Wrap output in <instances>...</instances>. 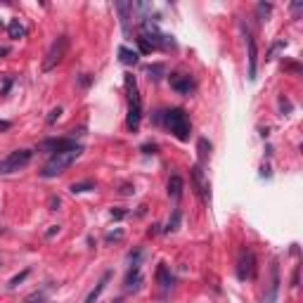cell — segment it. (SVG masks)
<instances>
[{"label":"cell","mask_w":303,"mask_h":303,"mask_svg":"<svg viewBox=\"0 0 303 303\" xmlns=\"http://www.w3.org/2000/svg\"><path fill=\"white\" fill-rule=\"evenodd\" d=\"M182 190H185L182 178H180V175H171V180H168V197L178 201V199L182 197Z\"/></svg>","instance_id":"e0dca14e"},{"label":"cell","mask_w":303,"mask_h":303,"mask_svg":"<svg viewBox=\"0 0 303 303\" xmlns=\"http://www.w3.org/2000/svg\"><path fill=\"white\" fill-rule=\"evenodd\" d=\"M142 152L145 154H156V145H142Z\"/></svg>","instance_id":"f546056e"},{"label":"cell","mask_w":303,"mask_h":303,"mask_svg":"<svg viewBox=\"0 0 303 303\" xmlns=\"http://www.w3.org/2000/svg\"><path fill=\"white\" fill-rule=\"evenodd\" d=\"M81 154H83V145H74L71 150L52 154L50 161L45 164V168L41 171V178H57V175H62L71 164H76V159H78Z\"/></svg>","instance_id":"6da1fadb"},{"label":"cell","mask_w":303,"mask_h":303,"mask_svg":"<svg viewBox=\"0 0 303 303\" xmlns=\"http://www.w3.org/2000/svg\"><path fill=\"white\" fill-rule=\"evenodd\" d=\"M270 10H273L270 2H260L258 5V15H270Z\"/></svg>","instance_id":"83f0119b"},{"label":"cell","mask_w":303,"mask_h":303,"mask_svg":"<svg viewBox=\"0 0 303 303\" xmlns=\"http://www.w3.org/2000/svg\"><path fill=\"white\" fill-rule=\"evenodd\" d=\"M119 239H123V230H116V232L107 235V242H119Z\"/></svg>","instance_id":"4316f807"},{"label":"cell","mask_w":303,"mask_h":303,"mask_svg":"<svg viewBox=\"0 0 303 303\" xmlns=\"http://www.w3.org/2000/svg\"><path fill=\"white\" fill-rule=\"evenodd\" d=\"M74 145H78L74 137H47V140H43L38 145V150L47 152V154H60V152H64V150H71Z\"/></svg>","instance_id":"52a82bcc"},{"label":"cell","mask_w":303,"mask_h":303,"mask_svg":"<svg viewBox=\"0 0 303 303\" xmlns=\"http://www.w3.org/2000/svg\"><path fill=\"white\" fill-rule=\"evenodd\" d=\"M7 33H10V38H22L24 33H26V29H24V24L19 19H12V22L7 24Z\"/></svg>","instance_id":"ac0fdd59"},{"label":"cell","mask_w":303,"mask_h":303,"mask_svg":"<svg viewBox=\"0 0 303 303\" xmlns=\"http://www.w3.org/2000/svg\"><path fill=\"white\" fill-rule=\"evenodd\" d=\"M29 273H31V270H29V268H26V270H22V273H19V275H15V277H12V280L7 282V289H17V287H19V284H22V282L26 280V277H29Z\"/></svg>","instance_id":"44dd1931"},{"label":"cell","mask_w":303,"mask_h":303,"mask_svg":"<svg viewBox=\"0 0 303 303\" xmlns=\"http://www.w3.org/2000/svg\"><path fill=\"white\" fill-rule=\"evenodd\" d=\"M116 12L121 15V26H123V31L128 33V19H130V12H133V2H128V0L116 2Z\"/></svg>","instance_id":"2e32d148"},{"label":"cell","mask_w":303,"mask_h":303,"mask_svg":"<svg viewBox=\"0 0 303 303\" xmlns=\"http://www.w3.org/2000/svg\"><path fill=\"white\" fill-rule=\"evenodd\" d=\"M126 90H128V123L130 130L140 128V121H142V97H140V90L135 83V76H126Z\"/></svg>","instance_id":"3957f363"},{"label":"cell","mask_w":303,"mask_h":303,"mask_svg":"<svg viewBox=\"0 0 303 303\" xmlns=\"http://www.w3.org/2000/svg\"><path fill=\"white\" fill-rule=\"evenodd\" d=\"M137 45H140V52H145V55H150V52H154L152 50V45L145 41V38H137Z\"/></svg>","instance_id":"484cf974"},{"label":"cell","mask_w":303,"mask_h":303,"mask_svg":"<svg viewBox=\"0 0 303 303\" xmlns=\"http://www.w3.org/2000/svg\"><path fill=\"white\" fill-rule=\"evenodd\" d=\"M90 190H95V182H90V180H86V182H74V185H71V192H74V195L90 192Z\"/></svg>","instance_id":"ffe728a7"},{"label":"cell","mask_w":303,"mask_h":303,"mask_svg":"<svg viewBox=\"0 0 303 303\" xmlns=\"http://www.w3.org/2000/svg\"><path fill=\"white\" fill-rule=\"evenodd\" d=\"M192 180H195V187L199 197L204 199V201H209L211 199V185H209V180H206V175H204V168H201V164H195L192 166Z\"/></svg>","instance_id":"9c48e42d"},{"label":"cell","mask_w":303,"mask_h":303,"mask_svg":"<svg viewBox=\"0 0 303 303\" xmlns=\"http://www.w3.org/2000/svg\"><path fill=\"white\" fill-rule=\"evenodd\" d=\"M55 232H60V225H52V227H50V230H47V237H52V235H55Z\"/></svg>","instance_id":"d6a6232c"},{"label":"cell","mask_w":303,"mask_h":303,"mask_svg":"<svg viewBox=\"0 0 303 303\" xmlns=\"http://www.w3.org/2000/svg\"><path fill=\"white\" fill-rule=\"evenodd\" d=\"M237 277L242 282L254 280V277H256V256H254V251H251V249H242V254H239Z\"/></svg>","instance_id":"8992f818"},{"label":"cell","mask_w":303,"mask_h":303,"mask_svg":"<svg viewBox=\"0 0 303 303\" xmlns=\"http://www.w3.org/2000/svg\"><path fill=\"white\" fill-rule=\"evenodd\" d=\"M299 275H301V273H299V268H296V270H294V277H291V287H299Z\"/></svg>","instance_id":"4dcf8cb0"},{"label":"cell","mask_w":303,"mask_h":303,"mask_svg":"<svg viewBox=\"0 0 303 303\" xmlns=\"http://www.w3.org/2000/svg\"><path fill=\"white\" fill-rule=\"evenodd\" d=\"M7 52H10V47H5V45H0V57H5Z\"/></svg>","instance_id":"836d02e7"},{"label":"cell","mask_w":303,"mask_h":303,"mask_svg":"<svg viewBox=\"0 0 303 303\" xmlns=\"http://www.w3.org/2000/svg\"><path fill=\"white\" fill-rule=\"evenodd\" d=\"M168 83L173 88L175 92H180V95H192L195 92V78L192 76H187V74H171L168 76Z\"/></svg>","instance_id":"ba28073f"},{"label":"cell","mask_w":303,"mask_h":303,"mask_svg":"<svg viewBox=\"0 0 303 303\" xmlns=\"http://www.w3.org/2000/svg\"><path fill=\"white\" fill-rule=\"evenodd\" d=\"M111 216L116 218V220H121V218L128 216V211H123V209H116V211H111Z\"/></svg>","instance_id":"f1b7e54d"},{"label":"cell","mask_w":303,"mask_h":303,"mask_svg":"<svg viewBox=\"0 0 303 303\" xmlns=\"http://www.w3.org/2000/svg\"><path fill=\"white\" fill-rule=\"evenodd\" d=\"M119 60L126 66H135L140 62V52H135V50H130L126 45H121V47H119Z\"/></svg>","instance_id":"9a60e30c"},{"label":"cell","mask_w":303,"mask_h":303,"mask_svg":"<svg viewBox=\"0 0 303 303\" xmlns=\"http://www.w3.org/2000/svg\"><path fill=\"white\" fill-rule=\"evenodd\" d=\"M66 50H69V36H60L55 43L50 45V50H47V55H45L43 71H52V69L66 57Z\"/></svg>","instance_id":"5b68a950"},{"label":"cell","mask_w":303,"mask_h":303,"mask_svg":"<svg viewBox=\"0 0 303 303\" xmlns=\"http://www.w3.org/2000/svg\"><path fill=\"white\" fill-rule=\"evenodd\" d=\"M60 116H62V109H60V107H57V109H52V111H50V116L45 119V121H47V126H52V123H55V121H57Z\"/></svg>","instance_id":"d4e9b609"},{"label":"cell","mask_w":303,"mask_h":303,"mask_svg":"<svg viewBox=\"0 0 303 303\" xmlns=\"http://www.w3.org/2000/svg\"><path fill=\"white\" fill-rule=\"evenodd\" d=\"M180 209H173V216L168 218V223H166V227H164V232L166 235H171V232H175L178 227H180Z\"/></svg>","instance_id":"d6986e66"},{"label":"cell","mask_w":303,"mask_h":303,"mask_svg":"<svg viewBox=\"0 0 303 303\" xmlns=\"http://www.w3.org/2000/svg\"><path fill=\"white\" fill-rule=\"evenodd\" d=\"M246 47H249V78L256 81V71H258V47H256V41L254 36L246 31Z\"/></svg>","instance_id":"30bf717a"},{"label":"cell","mask_w":303,"mask_h":303,"mask_svg":"<svg viewBox=\"0 0 303 303\" xmlns=\"http://www.w3.org/2000/svg\"><path fill=\"white\" fill-rule=\"evenodd\" d=\"M123 284H126V291H137L142 287V270H140V265H130Z\"/></svg>","instance_id":"8fae6325"},{"label":"cell","mask_w":303,"mask_h":303,"mask_svg":"<svg viewBox=\"0 0 303 303\" xmlns=\"http://www.w3.org/2000/svg\"><path fill=\"white\" fill-rule=\"evenodd\" d=\"M41 303H50V301H41Z\"/></svg>","instance_id":"e575fe53"},{"label":"cell","mask_w":303,"mask_h":303,"mask_svg":"<svg viewBox=\"0 0 303 303\" xmlns=\"http://www.w3.org/2000/svg\"><path fill=\"white\" fill-rule=\"evenodd\" d=\"M164 123H166V128L171 130L180 142H187V140H190L192 123H190V116H187V111H185V109L175 107V109L164 111Z\"/></svg>","instance_id":"7a4b0ae2"},{"label":"cell","mask_w":303,"mask_h":303,"mask_svg":"<svg viewBox=\"0 0 303 303\" xmlns=\"http://www.w3.org/2000/svg\"><path fill=\"white\" fill-rule=\"evenodd\" d=\"M209 154H211V145H209V140H204V137H201V140H199V159H201V164L206 161V156H209Z\"/></svg>","instance_id":"7402d4cb"},{"label":"cell","mask_w":303,"mask_h":303,"mask_svg":"<svg viewBox=\"0 0 303 303\" xmlns=\"http://www.w3.org/2000/svg\"><path fill=\"white\" fill-rule=\"evenodd\" d=\"M33 159V152L31 150H15L10 152L5 159H0V175H10L22 171L24 166H29V161Z\"/></svg>","instance_id":"277c9868"},{"label":"cell","mask_w":303,"mask_h":303,"mask_svg":"<svg viewBox=\"0 0 303 303\" xmlns=\"http://www.w3.org/2000/svg\"><path fill=\"white\" fill-rule=\"evenodd\" d=\"M140 260H142V249H135V251H130V254H128V263H130V265H140Z\"/></svg>","instance_id":"cb8c5ba5"},{"label":"cell","mask_w":303,"mask_h":303,"mask_svg":"<svg viewBox=\"0 0 303 303\" xmlns=\"http://www.w3.org/2000/svg\"><path fill=\"white\" fill-rule=\"evenodd\" d=\"M270 275H273V280H270V291H268V299H265V303H275V301H277V291H280V268H277V263H273Z\"/></svg>","instance_id":"7c38bea8"},{"label":"cell","mask_w":303,"mask_h":303,"mask_svg":"<svg viewBox=\"0 0 303 303\" xmlns=\"http://www.w3.org/2000/svg\"><path fill=\"white\" fill-rule=\"evenodd\" d=\"M121 192H123V195H133V192H135V187H130V185H123V187H121Z\"/></svg>","instance_id":"1f68e13d"},{"label":"cell","mask_w":303,"mask_h":303,"mask_svg":"<svg viewBox=\"0 0 303 303\" xmlns=\"http://www.w3.org/2000/svg\"><path fill=\"white\" fill-rule=\"evenodd\" d=\"M156 282H159L161 289H171L175 284V277L171 275V270H168L164 263H159V268H156Z\"/></svg>","instance_id":"4fadbf2b"},{"label":"cell","mask_w":303,"mask_h":303,"mask_svg":"<svg viewBox=\"0 0 303 303\" xmlns=\"http://www.w3.org/2000/svg\"><path fill=\"white\" fill-rule=\"evenodd\" d=\"M109 280H111V273H105V275H102V280L97 282V287H95V289H92V291H90V294H88L86 303H97V299H100V296H102V291H105V289H107Z\"/></svg>","instance_id":"5bb4252c"},{"label":"cell","mask_w":303,"mask_h":303,"mask_svg":"<svg viewBox=\"0 0 303 303\" xmlns=\"http://www.w3.org/2000/svg\"><path fill=\"white\" fill-rule=\"evenodd\" d=\"M147 74H150V78H161L159 74H164V64H152V66H147Z\"/></svg>","instance_id":"603a6c76"}]
</instances>
